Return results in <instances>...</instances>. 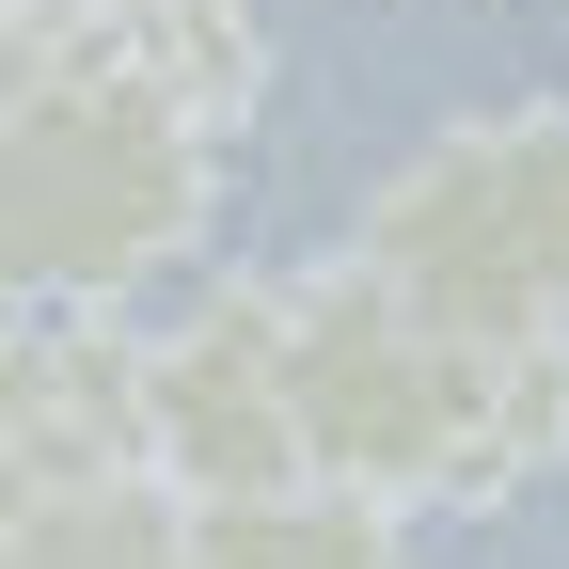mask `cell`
<instances>
[{"instance_id": "1", "label": "cell", "mask_w": 569, "mask_h": 569, "mask_svg": "<svg viewBox=\"0 0 569 569\" xmlns=\"http://www.w3.org/2000/svg\"><path fill=\"white\" fill-rule=\"evenodd\" d=\"M284 348H301V459L332 490L443 522V507H507V490L569 475V332L553 348H490L411 317L365 253L284 269Z\"/></svg>"}, {"instance_id": "2", "label": "cell", "mask_w": 569, "mask_h": 569, "mask_svg": "<svg viewBox=\"0 0 569 569\" xmlns=\"http://www.w3.org/2000/svg\"><path fill=\"white\" fill-rule=\"evenodd\" d=\"M222 238V127L96 48H17L0 96V284L17 301H142Z\"/></svg>"}, {"instance_id": "3", "label": "cell", "mask_w": 569, "mask_h": 569, "mask_svg": "<svg viewBox=\"0 0 569 569\" xmlns=\"http://www.w3.org/2000/svg\"><path fill=\"white\" fill-rule=\"evenodd\" d=\"M348 253L443 332L553 348L569 332V96L411 127L365 174V206H348Z\"/></svg>"}, {"instance_id": "4", "label": "cell", "mask_w": 569, "mask_h": 569, "mask_svg": "<svg viewBox=\"0 0 569 569\" xmlns=\"http://www.w3.org/2000/svg\"><path fill=\"white\" fill-rule=\"evenodd\" d=\"M142 396H159V475L190 507L284 490L301 459V348H284V284H206L190 317L142 332Z\"/></svg>"}, {"instance_id": "5", "label": "cell", "mask_w": 569, "mask_h": 569, "mask_svg": "<svg viewBox=\"0 0 569 569\" xmlns=\"http://www.w3.org/2000/svg\"><path fill=\"white\" fill-rule=\"evenodd\" d=\"M0 459H17V490L159 475V396H142V332H127V301H17Z\"/></svg>"}, {"instance_id": "6", "label": "cell", "mask_w": 569, "mask_h": 569, "mask_svg": "<svg viewBox=\"0 0 569 569\" xmlns=\"http://www.w3.org/2000/svg\"><path fill=\"white\" fill-rule=\"evenodd\" d=\"M17 48H96V63H127V80L190 96L206 127H238L269 96L253 0H17Z\"/></svg>"}, {"instance_id": "7", "label": "cell", "mask_w": 569, "mask_h": 569, "mask_svg": "<svg viewBox=\"0 0 569 569\" xmlns=\"http://www.w3.org/2000/svg\"><path fill=\"white\" fill-rule=\"evenodd\" d=\"M190 538H206V569H411V507L332 490V475L222 490V507H190Z\"/></svg>"}, {"instance_id": "8", "label": "cell", "mask_w": 569, "mask_h": 569, "mask_svg": "<svg viewBox=\"0 0 569 569\" xmlns=\"http://www.w3.org/2000/svg\"><path fill=\"white\" fill-rule=\"evenodd\" d=\"M0 569H206V538L174 475H80V490H17Z\"/></svg>"}]
</instances>
